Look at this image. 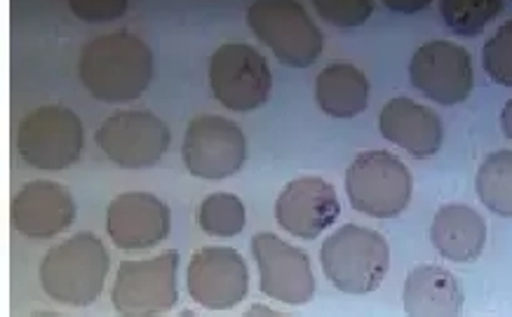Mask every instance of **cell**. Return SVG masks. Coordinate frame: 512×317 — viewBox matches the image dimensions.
<instances>
[{"label": "cell", "instance_id": "8fae6325", "mask_svg": "<svg viewBox=\"0 0 512 317\" xmlns=\"http://www.w3.org/2000/svg\"><path fill=\"white\" fill-rule=\"evenodd\" d=\"M170 141V127L151 111H120L106 118L97 132L106 158L125 170L153 167L167 153Z\"/></svg>", "mask_w": 512, "mask_h": 317}, {"label": "cell", "instance_id": "e0dca14e", "mask_svg": "<svg viewBox=\"0 0 512 317\" xmlns=\"http://www.w3.org/2000/svg\"><path fill=\"white\" fill-rule=\"evenodd\" d=\"M379 130L383 139L404 148L419 160L433 158L442 148L444 139L440 116L407 97H395L383 106L379 113Z\"/></svg>", "mask_w": 512, "mask_h": 317}, {"label": "cell", "instance_id": "f546056e", "mask_svg": "<svg viewBox=\"0 0 512 317\" xmlns=\"http://www.w3.org/2000/svg\"><path fill=\"white\" fill-rule=\"evenodd\" d=\"M31 317H64V315H59V313H52V310H43V313H33Z\"/></svg>", "mask_w": 512, "mask_h": 317}, {"label": "cell", "instance_id": "30bf717a", "mask_svg": "<svg viewBox=\"0 0 512 317\" xmlns=\"http://www.w3.org/2000/svg\"><path fill=\"white\" fill-rule=\"evenodd\" d=\"M409 78L426 99L440 106H456L473 92V57L454 40H428L414 52Z\"/></svg>", "mask_w": 512, "mask_h": 317}, {"label": "cell", "instance_id": "d6986e66", "mask_svg": "<svg viewBox=\"0 0 512 317\" xmlns=\"http://www.w3.org/2000/svg\"><path fill=\"white\" fill-rule=\"evenodd\" d=\"M430 242L447 261L473 263L487 245V221L468 205H444L430 226Z\"/></svg>", "mask_w": 512, "mask_h": 317}, {"label": "cell", "instance_id": "cb8c5ba5", "mask_svg": "<svg viewBox=\"0 0 512 317\" xmlns=\"http://www.w3.org/2000/svg\"><path fill=\"white\" fill-rule=\"evenodd\" d=\"M482 66L494 83L512 87V19L496 29L482 50Z\"/></svg>", "mask_w": 512, "mask_h": 317}, {"label": "cell", "instance_id": "ba28073f", "mask_svg": "<svg viewBox=\"0 0 512 317\" xmlns=\"http://www.w3.org/2000/svg\"><path fill=\"white\" fill-rule=\"evenodd\" d=\"M212 97L228 111L249 113L268 104L273 73L268 59L247 43H226L210 59Z\"/></svg>", "mask_w": 512, "mask_h": 317}, {"label": "cell", "instance_id": "277c9868", "mask_svg": "<svg viewBox=\"0 0 512 317\" xmlns=\"http://www.w3.org/2000/svg\"><path fill=\"white\" fill-rule=\"evenodd\" d=\"M247 24L278 62L292 69H308L325 50V36L296 0H254Z\"/></svg>", "mask_w": 512, "mask_h": 317}, {"label": "cell", "instance_id": "5bb4252c", "mask_svg": "<svg viewBox=\"0 0 512 317\" xmlns=\"http://www.w3.org/2000/svg\"><path fill=\"white\" fill-rule=\"evenodd\" d=\"M341 202L334 186L322 177L289 181L275 202L280 228L301 240H315L339 219Z\"/></svg>", "mask_w": 512, "mask_h": 317}, {"label": "cell", "instance_id": "484cf974", "mask_svg": "<svg viewBox=\"0 0 512 317\" xmlns=\"http://www.w3.org/2000/svg\"><path fill=\"white\" fill-rule=\"evenodd\" d=\"M69 8L83 22L101 24L120 19L127 12L125 0H71Z\"/></svg>", "mask_w": 512, "mask_h": 317}, {"label": "cell", "instance_id": "4fadbf2b", "mask_svg": "<svg viewBox=\"0 0 512 317\" xmlns=\"http://www.w3.org/2000/svg\"><path fill=\"white\" fill-rule=\"evenodd\" d=\"M186 285L202 308H235L249 292L247 261L231 247H202L188 263Z\"/></svg>", "mask_w": 512, "mask_h": 317}, {"label": "cell", "instance_id": "2e32d148", "mask_svg": "<svg viewBox=\"0 0 512 317\" xmlns=\"http://www.w3.org/2000/svg\"><path fill=\"white\" fill-rule=\"evenodd\" d=\"M10 219L24 238L50 240L69 231L76 219V202L57 181H29L12 200Z\"/></svg>", "mask_w": 512, "mask_h": 317}, {"label": "cell", "instance_id": "4316f807", "mask_svg": "<svg viewBox=\"0 0 512 317\" xmlns=\"http://www.w3.org/2000/svg\"><path fill=\"white\" fill-rule=\"evenodd\" d=\"M386 8L393 10V12H400V15H416V12L428 10L430 3H428V0H421V3H419V0H412V3H407V0H400V3H393V0H388Z\"/></svg>", "mask_w": 512, "mask_h": 317}, {"label": "cell", "instance_id": "ac0fdd59", "mask_svg": "<svg viewBox=\"0 0 512 317\" xmlns=\"http://www.w3.org/2000/svg\"><path fill=\"white\" fill-rule=\"evenodd\" d=\"M463 301L461 282L444 266L423 263L404 280L402 303L407 317H458Z\"/></svg>", "mask_w": 512, "mask_h": 317}, {"label": "cell", "instance_id": "f1b7e54d", "mask_svg": "<svg viewBox=\"0 0 512 317\" xmlns=\"http://www.w3.org/2000/svg\"><path fill=\"white\" fill-rule=\"evenodd\" d=\"M501 130L508 139H512V99L505 101L503 111H501Z\"/></svg>", "mask_w": 512, "mask_h": 317}, {"label": "cell", "instance_id": "9a60e30c", "mask_svg": "<svg viewBox=\"0 0 512 317\" xmlns=\"http://www.w3.org/2000/svg\"><path fill=\"white\" fill-rule=\"evenodd\" d=\"M172 228V212L153 193H120L106 212V231L118 249L137 252L167 240Z\"/></svg>", "mask_w": 512, "mask_h": 317}, {"label": "cell", "instance_id": "7402d4cb", "mask_svg": "<svg viewBox=\"0 0 512 317\" xmlns=\"http://www.w3.org/2000/svg\"><path fill=\"white\" fill-rule=\"evenodd\" d=\"M505 8L503 0H442L440 12L444 24L456 36L475 38L501 15Z\"/></svg>", "mask_w": 512, "mask_h": 317}, {"label": "cell", "instance_id": "52a82bcc", "mask_svg": "<svg viewBox=\"0 0 512 317\" xmlns=\"http://www.w3.org/2000/svg\"><path fill=\"white\" fill-rule=\"evenodd\" d=\"M17 151L36 170H69L85 151L83 123L66 106H40L19 125Z\"/></svg>", "mask_w": 512, "mask_h": 317}, {"label": "cell", "instance_id": "6da1fadb", "mask_svg": "<svg viewBox=\"0 0 512 317\" xmlns=\"http://www.w3.org/2000/svg\"><path fill=\"white\" fill-rule=\"evenodd\" d=\"M156 62L144 40L130 31H113L90 40L78 59V76L94 99L125 104L151 85Z\"/></svg>", "mask_w": 512, "mask_h": 317}, {"label": "cell", "instance_id": "d4e9b609", "mask_svg": "<svg viewBox=\"0 0 512 317\" xmlns=\"http://www.w3.org/2000/svg\"><path fill=\"white\" fill-rule=\"evenodd\" d=\"M313 8L327 24L339 29H355L372 17L374 3L369 0H315Z\"/></svg>", "mask_w": 512, "mask_h": 317}, {"label": "cell", "instance_id": "83f0119b", "mask_svg": "<svg viewBox=\"0 0 512 317\" xmlns=\"http://www.w3.org/2000/svg\"><path fill=\"white\" fill-rule=\"evenodd\" d=\"M240 317H292V315H285L280 313V310L268 308L264 303H254V306H249V310H245Z\"/></svg>", "mask_w": 512, "mask_h": 317}, {"label": "cell", "instance_id": "8992f818", "mask_svg": "<svg viewBox=\"0 0 512 317\" xmlns=\"http://www.w3.org/2000/svg\"><path fill=\"white\" fill-rule=\"evenodd\" d=\"M179 252L167 249L118 266L111 301L118 317H160L179 303Z\"/></svg>", "mask_w": 512, "mask_h": 317}, {"label": "cell", "instance_id": "7a4b0ae2", "mask_svg": "<svg viewBox=\"0 0 512 317\" xmlns=\"http://www.w3.org/2000/svg\"><path fill=\"white\" fill-rule=\"evenodd\" d=\"M111 259L94 233H76L55 245L40 263V285L52 301L85 308L101 296Z\"/></svg>", "mask_w": 512, "mask_h": 317}, {"label": "cell", "instance_id": "ffe728a7", "mask_svg": "<svg viewBox=\"0 0 512 317\" xmlns=\"http://www.w3.org/2000/svg\"><path fill=\"white\" fill-rule=\"evenodd\" d=\"M315 99L327 116L355 118L365 113L369 104V80L353 64H329L315 80Z\"/></svg>", "mask_w": 512, "mask_h": 317}, {"label": "cell", "instance_id": "9c48e42d", "mask_svg": "<svg viewBox=\"0 0 512 317\" xmlns=\"http://www.w3.org/2000/svg\"><path fill=\"white\" fill-rule=\"evenodd\" d=\"M186 170L200 179H228L247 160V139L233 120L224 116H198L186 127L181 148Z\"/></svg>", "mask_w": 512, "mask_h": 317}, {"label": "cell", "instance_id": "5b68a950", "mask_svg": "<svg viewBox=\"0 0 512 317\" xmlns=\"http://www.w3.org/2000/svg\"><path fill=\"white\" fill-rule=\"evenodd\" d=\"M409 167L388 151H365L346 170V193L353 209L374 219H393L412 200Z\"/></svg>", "mask_w": 512, "mask_h": 317}, {"label": "cell", "instance_id": "603a6c76", "mask_svg": "<svg viewBox=\"0 0 512 317\" xmlns=\"http://www.w3.org/2000/svg\"><path fill=\"white\" fill-rule=\"evenodd\" d=\"M247 221L245 205L233 193H212L200 202L198 224L212 238H233Z\"/></svg>", "mask_w": 512, "mask_h": 317}, {"label": "cell", "instance_id": "4dcf8cb0", "mask_svg": "<svg viewBox=\"0 0 512 317\" xmlns=\"http://www.w3.org/2000/svg\"><path fill=\"white\" fill-rule=\"evenodd\" d=\"M177 317H200V315H195L193 310H181V313H179Z\"/></svg>", "mask_w": 512, "mask_h": 317}, {"label": "cell", "instance_id": "7c38bea8", "mask_svg": "<svg viewBox=\"0 0 512 317\" xmlns=\"http://www.w3.org/2000/svg\"><path fill=\"white\" fill-rule=\"evenodd\" d=\"M252 254L259 266V287L268 299L303 306L315 296L311 259L303 249L287 245L273 233H256Z\"/></svg>", "mask_w": 512, "mask_h": 317}, {"label": "cell", "instance_id": "3957f363", "mask_svg": "<svg viewBox=\"0 0 512 317\" xmlns=\"http://www.w3.org/2000/svg\"><path fill=\"white\" fill-rule=\"evenodd\" d=\"M320 263L327 280L343 294L376 292L390 268V247L379 231L341 226L322 242Z\"/></svg>", "mask_w": 512, "mask_h": 317}, {"label": "cell", "instance_id": "44dd1931", "mask_svg": "<svg viewBox=\"0 0 512 317\" xmlns=\"http://www.w3.org/2000/svg\"><path fill=\"white\" fill-rule=\"evenodd\" d=\"M482 205L498 217H512V151H496L484 158L475 179Z\"/></svg>", "mask_w": 512, "mask_h": 317}]
</instances>
